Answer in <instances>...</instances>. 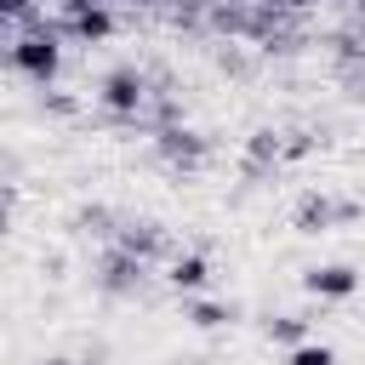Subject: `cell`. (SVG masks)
<instances>
[{
    "label": "cell",
    "mask_w": 365,
    "mask_h": 365,
    "mask_svg": "<svg viewBox=\"0 0 365 365\" xmlns=\"http://www.w3.org/2000/svg\"><path fill=\"white\" fill-rule=\"evenodd\" d=\"M171 285L177 291H200L205 285V257H177L171 262Z\"/></svg>",
    "instance_id": "cell-4"
},
{
    "label": "cell",
    "mask_w": 365,
    "mask_h": 365,
    "mask_svg": "<svg viewBox=\"0 0 365 365\" xmlns=\"http://www.w3.org/2000/svg\"><path fill=\"white\" fill-rule=\"evenodd\" d=\"M359 279H354V268H342V262H331V268H314L308 274V291L314 297H348Z\"/></svg>",
    "instance_id": "cell-3"
},
{
    "label": "cell",
    "mask_w": 365,
    "mask_h": 365,
    "mask_svg": "<svg viewBox=\"0 0 365 365\" xmlns=\"http://www.w3.org/2000/svg\"><path fill=\"white\" fill-rule=\"evenodd\" d=\"M194 319H200V325H222V308H217V302H200Z\"/></svg>",
    "instance_id": "cell-9"
},
{
    "label": "cell",
    "mask_w": 365,
    "mask_h": 365,
    "mask_svg": "<svg viewBox=\"0 0 365 365\" xmlns=\"http://www.w3.org/2000/svg\"><path fill=\"white\" fill-rule=\"evenodd\" d=\"M51 365H74V359H51Z\"/></svg>",
    "instance_id": "cell-10"
},
{
    "label": "cell",
    "mask_w": 365,
    "mask_h": 365,
    "mask_svg": "<svg viewBox=\"0 0 365 365\" xmlns=\"http://www.w3.org/2000/svg\"><path fill=\"white\" fill-rule=\"evenodd\" d=\"M291 365H331V348H325V342H297Z\"/></svg>",
    "instance_id": "cell-7"
},
{
    "label": "cell",
    "mask_w": 365,
    "mask_h": 365,
    "mask_svg": "<svg viewBox=\"0 0 365 365\" xmlns=\"http://www.w3.org/2000/svg\"><path fill=\"white\" fill-rule=\"evenodd\" d=\"M103 97H108V108L131 114V108L143 103V80H137L131 68H120V74H108V80H103Z\"/></svg>",
    "instance_id": "cell-2"
},
{
    "label": "cell",
    "mask_w": 365,
    "mask_h": 365,
    "mask_svg": "<svg viewBox=\"0 0 365 365\" xmlns=\"http://www.w3.org/2000/svg\"><path fill=\"white\" fill-rule=\"evenodd\" d=\"M17 68L34 74V80H51L57 74V40L51 34H23L17 40Z\"/></svg>",
    "instance_id": "cell-1"
},
{
    "label": "cell",
    "mask_w": 365,
    "mask_h": 365,
    "mask_svg": "<svg viewBox=\"0 0 365 365\" xmlns=\"http://www.w3.org/2000/svg\"><path fill=\"white\" fill-rule=\"evenodd\" d=\"M6 6H11V0H0V17H6Z\"/></svg>",
    "instance_id": "cell-11"
},
{
    "label": "cell",
    "mask_w": 365,
    "mask_h": 365,
    "mask_svg": "<svg viewBox=\"0 0 365 365\" xmlns=\"http://www.w3.org/2000/svg\"><path fill=\"white\" fill-rule=\"evenodd\" d=\"M268 331H274L279 342H302V319H274Z\"/></svg>",
    "instance_id": "cell-8"
},
{
    "label": "cell",
    "mask_w": 365,
    "mask_h": 365,
    "mask_svg": "<svg viewBox=\"0 0 365 365\" xmlns=\"http://www.w3.org/2000/svg\"><path fill=\"white\" fill-rule=\"evenodd\" d=\"M74 34H80V40H103V34H108V11L80 6V11H74Z\"/></svg>",
    "instance_id": "cell-5"
},
{
    "label": "cell",
    "mask_w": 365,
    "mask_h": 365,
    "mask_svg": "<svg viewBox=\"0 0 365 365\" xmlns=\"http://www.w3.org/2000/svg\"><path fill=\"white\" fill-rule=\"evenodd\" d=\"M331 217H336V205H325V200H308V205H302V211H297V222H302V228H308V234H319V228H325V222H331Z\"/></svg>",
    "instance_id": "cell-6"
}]
</instances>
